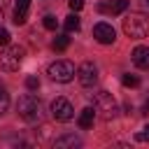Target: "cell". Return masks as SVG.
I'll return each instance as SVG.
<instances>
[{
  "instance_id": "cell-11",
  "label": "cell",
  "mask_w": 149,
  "mask_h": 149,
  "mask_svg": "<svg viewBox=\"0 0 149 149\" xmlns=\"http://www.w3.org/2000/svg\"><path fill=\"white\" fill-rule=\"evenodd\" d=\"M95 107H84L81 112H79V116H77V123H79V128H91L93 126V121H95Z\"/></svg>"
},
{
  "instance_id": "cell-13",
  "label": "cell",
  "mask_w": 149,
  "mask_h": 149,
  "mask_svg": "<svg viewBox=\"0 0 149 149\" xmlns=\"http://www.w3.org/2000/svg\"><path fill=\"white\" fill-rule=\"evenodd\" d=\"M54 147L56 149H74V147H81V140L77 135H63L54 142Z\"/></svg>"
},
{
  "instance_id": "cell-3",
  "label": "cell",
  "mask_w": 149,
  "mask_h": 149,
  "mask_svg": "<svg viewBox=\"0 0 149 149\" xmlns=\"http://www.w3.org/2000/svg\"><path fill=\"white\" fill-rule=\"evenodd\" d=\"M23 47H19V44H5V49L0 51V70H5V72H14V70H19V65H21V61H23Z\"/></svg>"
},
{
  "instance_id": "cell-4",
  "label": "cell",
  "mask_w": 149,
  "mask_h": 149,
  "mask_svg": "<svg viewBox=\"0 0 149 149\" xmlns=\"http://www.w3.org/2000/svg\"><path fill=\"white\" fill-rule=\"evenodd\" d=\"M16 112H19V116H21L23 121H35V119L40 116V100H37L35 95L26 93V95L19 98V102H16Z\"/></svg>"
},
{
  "instance_id": "cell-24",
  "label": "cell",
  "mask_w": 149,
  "mask_h": 149,
  "mask_svg": "<svg viewBox=\"0 0 149 149\" xmlns=\"http://www.w3.org/2000/svg\"><path fill=\"white\" fill-rule=\"evenodd\" d=\"M147 2H149V0H147Z\"/></svg>"
},
{
  "instance_id": "cell-12",
  "label": "cell",
  "mask_w": 149,
  "mask_h": 149,
  "mask_svg": "<svg viewBox=\"0 0 149 149\" xmlns=\"http://www.w3.org/2000/svg\"><path fill=\"white\" fill-rule=\"evenodd\" d=\"M28 7H30V0H16V9H14V23L16 26H23L26 19H28Z\"/></svg>"
},
{
  "instance_id": "cell-16",
  "label": "cell",
  "mask_w": 149,
  "mask_h": 149,
  "mask_svg": "<svg viewBox=\"0 0 149 149\" xmlns=\"http://www.w3.org/2000/svg\"><path fill=\"white\" fill-rule=\"evenodd\" d=\"M7 107H9V95H7V88L0 84V116L7 112Z\"/></svg>"
},
{
  "instance_id": "cell-7",
  "label": "cell",
  "mask_w": 149,
  "mask_h": 149,
  "mask_svg": "<svg viewBox=\"0 0 149 149\" xmlns=\"http://www.w3.org/2000/svg\"><path fill=\"white\" fill-rule=\"evenodd\" d=\"M77 77H79V84L81 86H93L98 81V68H95V63L84 61L79 65V70H77Z\"/></svg>"
},
{
  "instance_id": "cell-17",
  "label": "cell",
  "mask_w": 149,
  "mask_h": 149,
  "mask_svg": "<svg viewBox=\"0 0 149 149\" xmlns=\"http://www.w3.org/2000/svg\"><path fill=\"white\" fill-rule=\"evenodd\" d=\"M42 23H44V28H47V30H56V28H58V19H56L54 14H47Z\"/></svg>"
},
{
  "instance_id": "cell-5",
  "label": "cell",
  "mask_w": 149,
  "mask_h": 149,
  "mask_svg": "<svg viewBox=\"0 0 149 149\" xmlns=\"http://www.w3.org/2000/svg\"><path fill=\"white\" fill-rule=\"evenodd\" d=\"M49 77L54 81H61V84H68L74 79V65L70 61H56L49 65Z\"/></svg>"
},
{
  "instance_id": "cell-18",
  "label": "cell",
  "mask_w": 149,
  "mask_h": 149,
  "mask_svg": "<svg viewBox=\"0 0 149 149\" xmlns=\"http://www.w3.org/2000/svg\"><path fill=\"white\" fill-rule=\"evenodd\" d=\"M121 84H123V86H133V88H135V86H140V79H137L135 74H123V77H121Z\"/></svg>"
},
{
  "instance_id": "cell-20",
  "label": "cell",
  "mask_w": 149,
  "mask_h": 149,
  "mask_svg": "<svg viewBox=\"0 0 149 149\" xmlns=\"http://www.w3.org/2000/svg\"><path fill=\"white\" fill-rule=\"evenodd\" d=\"M135 140L137 142H149V126H144L140 133H135Z\"/></svg>"
},
{
  "instance_id": "cell-1",
  "label": "cell",
  "mask_w": 149,
  "mask_h": 149,
  "mask_svg": "<svg viewBox=\"0 0 149 149\" xmlns=\"http://www.w3.org/2000/svg\"><path fill=\"white\" fill-rule=\"evenodd\" d=\"M123 33L130 40H142L149 35V16L144 12H130L123 19Z\"/></svg>"
},
{
  "instance_id": "cell-10",
  "label": "cell",
  "mask_w": 149,
  "mask_h": 149,
  "mask_svg": "<svg viewBox=\"0 0 149 149\" xmlns=\"http://www.w3.org/2000/svg\"><path fill=\"white\" fill-rule=\"evenodd\" d=\"M133 63L140 70H149V47H135L133 49Z\"/></svg>"
},
{
  "instance_id": "cell-21",
  "label": "cell",
  "mask_w": 149,
  "mask_h": 149,
  "mask_svg": "<svg viewBox=\"0 0 149 149\" xmlns=\"http://www.w3.org/2000/svg\"><path fill=\"white\" fill-rule=\"evenodd\" d=\"M68 5H70L72 12H79V9L84 7V0H68Z\"/></svg>"
},
{
  "instance_id": "cell-19",
  "label": "cell",
  "mask_w": 149,
  "mask_h": 149,
  "mask_svg": "<svg viewBox=\"0 0 149 149\" xmlns=\"http://www.w3.org/2000/svg\"><path fill=\"white\" fill-rule=\"evenodd\" d=\"M26 88H28V91H37V88H40V79H37L35 74L26 77Z\"/></svg>"
},
{
  "instance_id": "cell-2",
  "label": "cell",
  "mask_w": 149,
  "mask_h": 149,
  "mask_svg": "<svg viewBox=\"0 0 149 149\" xmlns=\"http://www.w3.org/2000/svg\"><path fill=\"white\" fill-rule=\"evenodd\" d=\"M93 107H95V114H100L102 119H114L116 114H119V105H116V100H114V95L112 93H107V91H98L95 93V98H93Z\"/></svg>"
},
{
  "instance_id": "cell-9",
  "label": "cell",
  "mask_w": 149,
  "mask_h": 149,
  "mask_svg": "<svg viewBox=\"0 0 149 149\" xmlns=\"http://www.w3.org/2000/svg\"><path fill=\"white\" fill-rule=\"evenodd\" d=\"M98 9L105 14H123L128 9V0H107V2H100Z\"/></svg>"
},
{
  "instance_id": "cell-14",
  "label": "cell",
  "mask_w": 149,
  "mask_h": 149,
  "mask_svg": "<svg viewBox=\"0 0 149 149\" xmlns=\"http://www.w3.org/2000/svg\"><path fill=\"white\" fill-rule=\"evenodd\" d=\"M63 26H65V30H68V33H77V30H79V16H77V12H72V14L65 19V23H63Z\"/></svg>"
},
{
  "instance_id": "cell-6",
  "label": "cell",
  "mask_w": 149,
  "mask_h": 149,
  "mask_svg": "<svg viewBox=\"0 0 149 149\" xmlns=\"http://www.w3.org/2000/svg\"><path fill=\"white\" fill-rule=\"evenodd\" d=\"M51 116H54L56 121H70V119L74 116V109H72L70 100H65V98H56V100L51 102Z\"/></svg>"
},
{
  "instance_id": "cell-8",
  "label": "cell",
  "mask_w": 149,
  "mask_h": 149,
  "mask_svg": "<svg viewBox=\"0 0 149 149\" xmlns=\"http://www.w3.org/2000/svg\"><path fill=\"white\" fill-rule=\"evenodd\" d=\"M93 37H95L100 44H112V42L116 40V30L112 28V23L100 21V23L93 26Z\"/></svg>"
},
{
  "instance_id": "cell-23",
  "label": "cell",
  "mask_w": 149,
  "mask_h": 149,
  "mask_svg": "<svg viewBox=\"0 0 149 149\" xmlns=\"http://www.w3.org/2000/svg\"><path fill=\"white\" fill-rule=\"evenodd\" d=\"M144 112H149V100H147V102H144Z\"/></svg>"
},
{
  "instance_id": "cell-15",
  "label": "cell",
  "mask_w": 149,
  "mask_h": 149,
  "mask_svg": "<svg viewBox=\"0 0 149 149\" xmlns=\"http://www.w3.org/2000/svg\"><path fill=\"white\" fill-rule=\"evenodd\" d=\"M70 47V37L68 35H56V40H54V49L56 51H65Z\"/></svg>"
},
{
  "instance_id": "cell-22",
  "label": "cell",
  "mask_w": 149,
  "mask_h": 149,
  "mask_svg": "<svg viewBox=\"0 0 149 149\" xmlns=\"http://www.w3.org/2000/svg\"><path fill=\"white\" fill-rule=\"evenodd\" d=\"M5 44H9V33L5 28H0V47H5Z\"/></svg>"
}]
</instances>
